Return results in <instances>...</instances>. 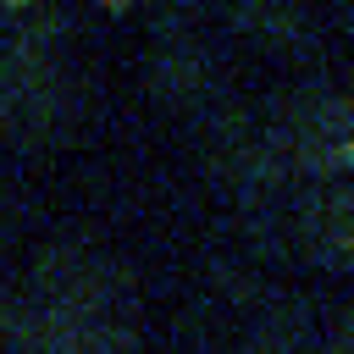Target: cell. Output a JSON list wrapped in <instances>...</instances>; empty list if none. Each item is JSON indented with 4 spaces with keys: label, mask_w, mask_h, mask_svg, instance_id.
<instances>
[{
    "label": "cell",
    "mask_w": 354,
    "mask_h": 354,
    "mask_svg": "<svg viewBox=\"0 0 354 354\" xmlns=\"http://www.w3.org/2000/svg\"><path fill=\"white\" fill-rule=\"evenodd\" d=\"M61 11L17 6L0 11V133L6 138H55L77 105L72 72L61 61Z\"/></svg>",
    "instance_id": "6da1fadb"
},
{
    "label": "cell",
    "mask_w": 354,
    "mask_h": 354,
    "mask_svg": "<svg viewBox=\"0 0 354 354\" xmlns=\"http://www.w3.org/2000/svg\"><path fill=\"white\" fill-rule=\"evenodd\" d=\"M11 354H133L138 321L127 304H83L22 293L6 321Z\"/></svg>",
    "instance_id": "7a4b0ae2"
},
{
    "label": "cell",
    "mask_w": 354,
    "mask_h": 354,
    "mask_svg": "<svg viewBox=\"0 0 354 354\" xmlns=\"http://www.w3.org/2000/svg\"><path fill=\"white\" fill-rule=\"evenodd\" d=\"M271 138H277L293 177L337 183L348 171V155H354V111H348V100L337 88H304L282 111Z\"/></svg>",
    "instance_id": "3957f363"
},
{
    "label": "cell",
    "mask_w": 354,
    "mask_h": 354,
    "mask_svg": "<svg viewBox=\"0 0 354 354\" xmlns=\"http://www.w3.org/2000/svg\"><path fill=\"white\" fill-rule=\"evenodd\" d=\"M299 243L326 271H343V260L354 249V205H348L343 177L337 183H310V194L299 205Z\"/></svg>",
    "instance_id": "277c9868"
},
{
    "label": "cell",
    "mask_w": 354,
    "mask_h": 354,
    "mask_svg": "<svg viewBox=\"0 0 354 354\" xmlns=\"http://www.w3.org/2000/svg\"><path fill=\"white\" fill-rule=\"evenodd\" d=\"M149 77L166 100H199L210 83H216V55L199 33L177 28V33H160L155 39V55H149Z\"/></svg>",
    "instance_id": "5b68a950"
},
{
    "label": "cell",
    "mask_w": 354,
    "mask_h": 354,
    "mask_svg": "<svg viewBox=\"0 0 354 354\" xmlns=\"http://www.w3.org/2000/svg\"><path fill=\"white\" fill-rule=\"evenodd\" d=\"M232 354H293V337H288L277 321H266V326H254L249 337H238Z\"/></svg>",
    "instance_id": "8992f818"
},
{
    "label": "cell",
    "mask_w": 354,
    "mask_h": 354,
    "mask_svg": "<svg viewBox=\"0 0 354 354\" xmlns=\"http://www.w3.org/2000/svg\"><path fill=\"white\" fill-rule=\"evenodd\" d=\"M6 321H11V304L0 299V337H6Z\"/></svg>",
    "instance_id": "52a82bcc"
}]
</instances>
